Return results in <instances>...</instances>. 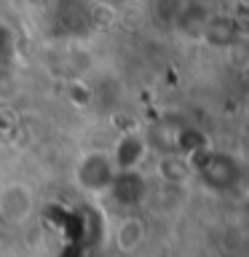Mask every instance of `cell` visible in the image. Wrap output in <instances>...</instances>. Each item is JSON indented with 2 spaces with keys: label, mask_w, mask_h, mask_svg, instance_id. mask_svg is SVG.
I'll return each mask as SVG.
<instances>
[{
  "label": "cell",
  "mask_w": 249,
  "mask_h": 257,
  "mask_svg": "<svg viewBox=\"0 0 249 257\" xmlns=\"http://www.w3.org/2000/svg\"><path fill=\"white\" fill-rule=\"evenodd\" d=\"M196 174L204 188L214 193H230L244 182V164L233 153L206 150L196 161Z\"/></svg>",
  "instance_id": "cell-1"
},
{
  "label": "cell",
  "mask_w": 249,
  "mask_h": 257,
  "mask_svg": "<svg viewBox=\"0 0 249 257\" xmlns=\"http://www.w3.org/2000/svg\"><path fill=\"white\" fill-rule=\"evenodd\" d=\"M118 169L107 150H86L80 153L72 166V180L88 196H104L115 180Z\"/></svg>",
  "instance_id": "cell-2"
},
{
  "label": "cell",
  "mask_w": 249,
  "mask_h": 257,
  "mask_svg": "<svg viewBox=\"0 0 249 257\" xmlns=\"http://www.w3.org/2000/svg\"><path fill=\"white\" fill-rule=\"evenodd\" d=\"M35 214V188L22 180H11L0 188V220L24 228Z\"/></svg>",
  "instance_id": "cell-3"
},
{
  "label": "cell",
  "mask_w": 249,
  "mask_h": 257,
  "mask_svg": "<svg viewBox=\"0 0 249 257\" xmlns=\"http://www.w3.org/2000/svg\"><path fill=\"white\" fill-rule=\"evenodd\" d=\"M110 158L112 164H115L118 172H140V166L145 164V158H148V142H145L142 134L137 132H129L123 134L120 140L112 145Z\"/></svg>",
  "instance_id": "cell-4"
},
{
  "label": "cell",
  "mask_w": 249,
  "mask_h": 257,
  "mask_svg": "<svg viewBox=\"0 0 249 257\" xmlns=\"http://www.w3.org/2000/svg\"><path fill=\"white\" fill-rule=\"evenodd\" d=\"M104 196L112 198L118 209H137L145 198V180L140 172H118L110 190Z\"/></svg>",
  "instance_id": "cell-5"
},
{
  "label": "cell",
  "mask_w": 249,
  "mask_h": 257,
  "mask_svg": "<svg viewBox=\"0 0 249 257\" xmlns=\"http://www.w3.org/2000/svg\"><path fill=\"white\" fill-rule=\"evenodd\" d=\"M142 238H145V225L137 220V217H126V220H120V225L115 228V244H118V249H123V252H134V249L142 244Z\"/></svg>",
  "instance_id": "cell-6"
},
{
  "label": "cell",
  "mask_w": 249,
  "mask_h": 257,
  "mask_svg": "<svg viewBox=\"0 0 249 257\" xmlns=\"http://www.w3.org/2000/svg\"><path fill=\"white\" fill-rule=\"evenodd\" d=\"M14 56V32L0 22V64H8Z\"/></svg>",
  "instance_id": "cell-7"
}]
</instances>
